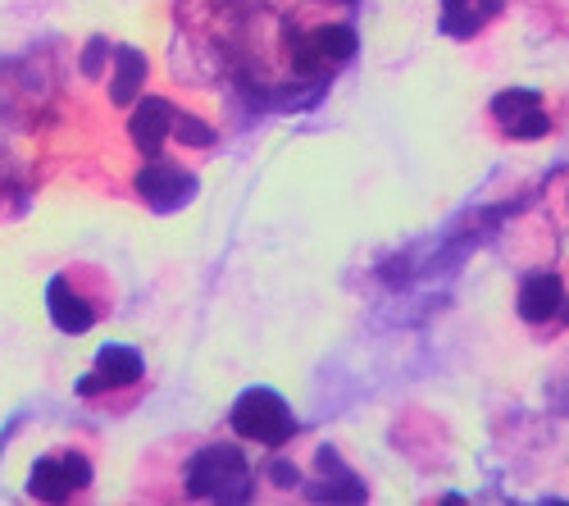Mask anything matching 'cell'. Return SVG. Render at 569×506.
Instances as JSON below:
<instances>
[{"label":"cell","mask_w":569,"mask_h":506,"mask_svg":"<svg viewBox=\"0 0 569 506\" xmlns=\"http://www.w3.org/2000/svg\"><path fill=\"white\" fill-rule=\"evenodd\" d=\"M178 493L187 502H251L256 497V466L237 443H187L182 466L173 470Z\"/></svg>","instance_id":"1"},{"label":"cell","mask_w":569,"mask_h":506,"mask_svg":"<svg viewBox=\"0 0 569 506\" xmlns=\"http://www.w3.org/2000/svg\"><path fill=\"white\" fill-rule=\"evenodd\" d=\"M46 310H51L60 334H87L114 310V284L97 265H69L46 288Z\"/></svg>","instance_id":"2"},{"label":"cell","mask_w":569,"mask_h":506,"mask_svg":"<svg viewBox=\"0 0 569 506\" xmlns=\"http://www.w3.org/2000/svg\"><path fill=\"white\" fill-rule=\"evenodd\" d=\"M141 388H147V360H141V351H132V347H106L97 356V365L78 379V397L106 401L114 416L141 397Z\"/></svg>","instance_id":"3"},{"label":"cell","mask_w":569,"mask_h":506,"mask_svg":"<svg viewBox=\"0 0 569 506\" xmlns=\"http://www.w3.org/2000/svg\"><path fill=\"white\" fill-rule=\"evenodd\" d=\"M228 425H232L237 438L256 443V447H288L297 438L292 406L269 388H251V393L237 397V406L228 410Z\"/></svg>","instance_id":"4"},{"label":"cell","mask_w":569,"mask_h":506,"mask_svg":"<svg viewBox=\"0 0 569 506\" xmlns=\"http://www.w3.org/2000/svg\"><path fill=\"white\" fill-rule=\"evenodd\" d=\"M128 137H132L137 156H160L169 137H182V142H192V147H206L214 132L206 123H192L187 115H178L169 101L147 97V101H137V110L128 119Z\"/></svg>","instance_id":"5"},{"label":"cell","mask_w":569,"mask_h":506,"mask_svg":"<svg viewBox=\"0 0 569 506\" xmlns=\"http://www.w3.org/2000/svg\"><path fill=\"white\" fill-rule=\"evenodd\" d=\"M351 56H356V32L347 23H315V28L288 37V65L301 78L338 73Z\"/></svg>","instance_id":"6"},{"label":"cell","mask_w":569,"mask_h":506,"mask_svg":"<svg viewBox=\"0 0 569 506\" xmlns=\"http://www.w3.org/2000/svg\"><path fill=\"white\" fill-rule=\"evenodd\" d=\"M91 484V462L87 452L78 447H64V452H51L41 456V462L32 466L28 475V493L37 502H69V497H82Z\"/></svg>","instance_id":"7"},{"label":"cell","mask_w":569,"mask_h":506,"mask_svg":"<svg viewBox=\"0 0 569 506\" xmlns=\"http://www.w3.org/2000/svg\"><path fill=\"white\" fill-rule=\"evenodd\" d=\"M492 119H501V128L510 137H519V142H529V137H542L551 128L547 110H542V97L529 87H510L501 91V97L492 101Z\"/></svg>","instance_id":"8"},{"label":"cell","mask_w":569,"mask_h":506,"mask_svg":"<svg viewBox=\"0 0 569 506\" xmlns=\"http://www.w3.org/2000/svg\"><path fill=\"white\" fill-rule=\"evenodd\" d=\"M137 192L147 197L151 206H178L187 201V192H192V178H187L178 165H169L164 156H147V169L137 173Z\"/></svg>","instance_id":"9"},{"label":"cell","mask_w":569,"mask_h":506,"mask_svg":"<svg viewBox=\"0 0 569 506\" xmlns=\"http://www.w3.org/2000/svg\"><path fill=\"white\" fill-rule=\"evenodd\" d=\"M565 306V288L556 274H533V279H525V288H519V315L529 319V325H542V319L560 315Z\"/></svg>","instance_id":"10"},{"label":"cell","mask_w":569,"mask_h":506,"mask_svg":"<svg viewBox=\"0 0 569 506\" xmlns=\"http://www.w3.org/2000/svg\"><path fill=\"white\" fill-rule=\"evenodd\" d=\"M110 56H114V65H119V73L110 78L114 87H110V101L114 106H128L137 91H141V82H147V56H137L132 46H110Z\"/></svg>","instance_id":"11"},{"label":"cell","mask_w":569,"mask_h":506,"mask_svg":"<svg viewBox=\"0 0 569 506\" xmlns=\"http://www.w3.org/2000/svg\"><path fill=\"white\" fill-rule=\"evenodd\" d=\"M501 10V0H442V28L451 37H473L488 14Z\"/></svg>","instance_id":"12"},{"label":"cell","mask_w":569,"mask_h":506,"mask_svg":"<svg viewBox=\"0 0 569 506\" xmlns=\"http://www.w3.org/2000/svg\"><path fill=\"white\" fill-rule=\"evenodd\" d=\"M560 310H565V319H569V306H560Z\"/></svg>","instance_id":"13"}]
</instances>
